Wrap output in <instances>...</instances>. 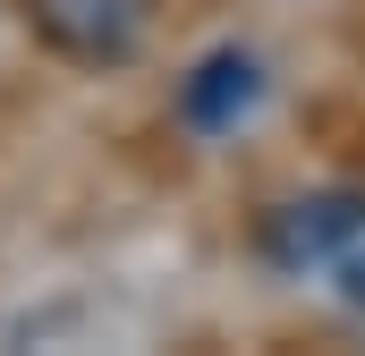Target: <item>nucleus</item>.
Returning a JSON list of instances; mask_svg holds the SVG:
<instances>
[{
    "label": "nucleus",
    "instance_id": "f257e3e1",
    "mask_svg": "<svg viewBox=\"0 0 365 356\" xmlns=\"http://www.w3.org/2000/svg\"><path fill=\"white\" fill-rule=\"evenodd\" d=\"M264 255L289 280L331 288L340 305L365 314V195H297L264 221Z\"/></svg>",
    "mask_w": 365,
    "mask_h": 356
},
{
    "label": "nucleus",
    "instance_id": "f03ea898",
    "mask_svg": "<svg viewBox=\"0 0 365 356\" xmlns=\"http://www.w3.org/2000/svg\"><path fill=\"white\" fill-rule=\"evenodd\" d=\"M9 9H17V26H26L51 60L93 68V77L128 68V60L153 43V0H9Z\"/></svg>",
    "mask_w": 365,
    "mask_h": 356
},
{
    "label": "nucleus",
    "instance_id": "7ed1b4c3",
    "mask_svg": "<svg viewBox=\"0 0 365 356\" xmlns=\"http://www.w3.org/2000/svg\"><path fill=\"white\" fill-rule=\"evenodd\" d=\"M255 102H264V60L238 51V43H221L212 60H195V77L179 85V119L195 136H221V127H238Z\"/></svg>",
    "mask_w": 365,
    "mask_h": 356
}]
</instances>
